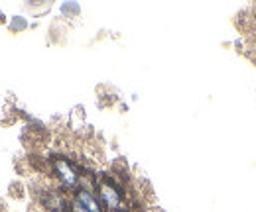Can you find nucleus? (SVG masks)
<instances>
[{
  "instance_id": "obj_1",
  "label": "nucleus",
  "mask_w": 256,
  "mask_h": 212,
  "mask_svg": "<svg viewBox=\"0 0 256 212\" xmlns=\"http://www.w3.org/2000/svg\"><path fill=\"white\" fill-rule=\"evenodd\" d=\"M93 189H95L104 212H124L128 209H132L128 203L126 187L116 175H110V173L95 175Z\"/></svg>"
},
{
  "instance_id": "obj_2",
  "label": "nucleus",
  "mask_w": 256,
  "mask_h": 212,
  "mask_svg": "<svg viewBox=\"0 0 256 212\" xmlns=\"http://www.w3.org/2000/svg\"><path fill=\"white\" fill-rule=\"evenodd\" d=\"M48 167H50V177L62 191L67 195H73L81 183H83V167L75 159H71L65 153H54L48 157Z\"/></svg>"
},
{
  "instance_id": "obj_3",
  "label": "nucleus",
  "mask_w": 256,
  "mask_h": 212,
  "mask_svg": "<svg viewBox=\"0 0 256 212\" xmlns=\"http://www.w3.org/2000/svg\"><path fill=\"white\" fill-rule=\"evenodd\" d=\"M34 197H36L38 207L44 212H67L69 199H71V195L62 191L54 181L40 185L38 191H34Z\"/></svg>"
},
{
  "instance_id": "obj_4",
  "label": "nucleus",
  "mask_w": 256,
  "mask_h": 212,
  "mask_svg": "<svg viewBox=\"0 0 256 212\" xmlns=\"http://www.w3.org/2000/svg\"><path fill=\"white\" fill-rule=\"evenodd\" d=\"M71 197L87 212H104L100 201H98V197H96L95 189H93V185H81Z\"/></svg>"
},
{
  "instance_id": "obj_5",
  "label": "nucleus",
  "mask_w": 256,
  "mask_h": 212,
  "mask_svg": "<svg viewBox=\"0 0 256 212\" xmlns=\"http://www.w3.org/2000/svg\"><path fill=\"white\" fill-rule=\"evenodd\" d=\"M60 12L64 14L65 18H75V16H79L81 6H79L77 2H64V4L60 6Z\"/></svg>"
},
{
  "instance_id": "obj_6",
  "label": "nucleus",
  "mask_w": 256,
  "mask_h": 212,
  "mask_svg": "<svg viewBox=\"0 0 256 212\" xmlns=\"http://www.w3.org/2000/svg\"><path fill=\"white\" fill-rule=\"evenodd\" d=\"M26 26H28V22L24 18H20V16H14L12 22H10V30L12 31H22Z\"/></svg>"
},
{
  "instance_id": "obj_7",
  "label": "nucleus",
  "mask_w": 256,
  "mask_h": 212,
  "mask_svg": "<svg viewBox=\"0 0 256 212\" xmlns=\"http://www.w3.org/2000/svg\"><path fill=\"white\" fill-rule=\"evenodd\" d=\"M67 212H87V211H85V209L71 197V199H69V209H67Z\"/></svg>"
},
{
  "instance_id": "obj_8",
  "label": "nucleus",
  "mask_w": 256,
  "mask_h": 212,
  "mask_svg": "<svg viewBox=\"0 0 256 212\" xmlns=\"http://www.w3.org/2000/svg\"><path fill=\"white\" fill-rule=\"evenodd\" d=\"M2 22H6V20H4V14L0 12V24H2Z\"/></svg>"
}]
</instances>
